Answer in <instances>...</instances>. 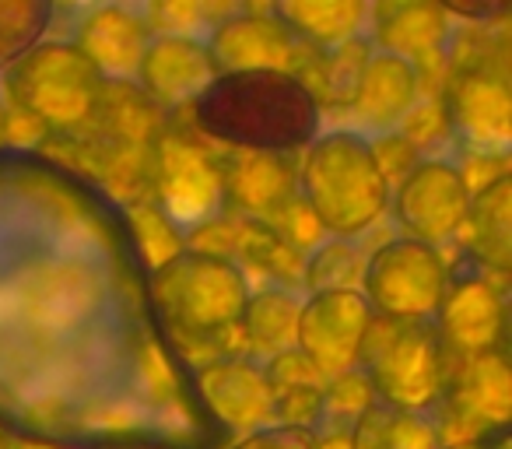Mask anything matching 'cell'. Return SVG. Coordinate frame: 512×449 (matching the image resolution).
<instances>
[{
  "label": "cell",
  "instance_id": "obj_8",
  "mask_svg": "<svg viewBox=\"0 0 512 449\" xmlns=\"http://www.w3.org/2000/svg\"><path fill=\"white\" fill-rule=\"evenodd\" d=\"M449 281V267L435 246L397 236L365 257L362 299L376 316L432 320Z\"/></svg>",
  "mask_w": 512,
  "mask_h": 449
},
{
  "label": "cell",
  "instance_id": "obj_27",
  "mask_svg": "<svg viewBox=\"0 0 512 449\" xmlns=\"http://www.w3.org/2000/svg\"><path fill=\"white\" fill-rule=\"evenodd\" d=\"M365 257L355 250V239H330L302 267V278L313 292H341L362 285Z\"/></svg>",
  "mask_w": 512,
  "mask_h": 449
},
{
  "label": "cell",
  "instance_id": "obj_4",
  "mask_svg": "<svg viewBox=\"0 0 512 449\" xmlns=\"http://www.w3.org/2000/svg\"><path fill=\"white\" fill-rule=\"evenodd\" d=\"M249 278L232 257L183 246L151 267V299L179 344L211 341L239 327L249 302Z\"/></svg>",
  "mask_w": 512,
  "mask_h": 449
},
{
  "label": "cell",
  "instance_id": "obj_21",
  "mask_svg": "<svg viewBox=\"0 0 512 449\" xmlns=\"http://www.w3.org/2000/svg\"><path fill=\"white\" fill-rule=\"evenodd\" d=\"M467 243L470 260L484 271L505 274L512 264V179L509 172H498L491 183L470 193L467 207Z\"/></svg>",
  "mask_w": 512,
  "mask_h": 449
},
{
  "label": "cell",
  "instance_id": "obj_30",
  "mask_svg": "<svg viewBox=\"0 0 512 449\" xmlns=\"http://www.w3.org/2000/svg\"><path fill=\"white\" fill-rule=\"evenodd\" d=\"M0 449H18V446H15V442L8 439V435H0Z\"/></svg>",
  "mask_w": 512,
  "mask_h": 449
},
{
  "label": "cell",
  "instance_id": "obj_24",
  "mask_svg": "<svg viewBox=\"0 0 512 449\" xmlns=\"http://www.w3.org/2000/svg\"><path fill=\"white\" fill-rule=\"evenodd\" d=\"M302 299L288 288H264L260 295H249L246 313L239 327L246 330L249 348L267 358H278L295 348V320H299Z\"/></svg>",
  "mask_w": 512,
  "mask_h": 449
},
{
  "label": "cell",
  "instance_id": "obj_2",
  "mask_svg": "<svg viewBox=\"0 0 512 449\" xmlns=\"http://www.w3.org/2000/svg\"><path fill=\"white\" fill-rule=\"evenodd\" d=\"M190 113L207 141L256 155H295L323 134V109L285 71L218 74L190 102Z\"/></svg>",
  "mask_w": 512,
  "mask_h": 449
},
{
  "label": "cell",
  "instance_id": "obj_9",
  "mask_svg": "<svg viewBox=\"0 0 512 449\" xmlns=\"http://www.w3.org/2000/svg\"><path fill=\"white\" fill-rule=\"evenodd\" d=\"M155 179L158 197H162V214L172 229L200 232L225 211V179L221 165L207 155L204 148L190 144L179 134H165L155 144Z\"/></svg>",
  "mask_w": 512,
  "mask_h": 449
},
{
  "label": "cell",
  "instance_id": "obj_12",
  "mask_svg": "<svg viewBox=\"0 0 512 449\" xmlns=\"http://www.w3.org/2000/svg\"><path fill=\"white\" fill-rule=\"evenodd\" d=\"M446 127L463 151L477 158H505L512 148V95L505 78L474 67L446 88Z\"/></svg>",
  "mask_w": 512,
  "mask_h": 449
},
{
  "label": "cell",
  "instance_id": "obj_19",
  "mask_svg": "<svg viewBox=\"0 0 512 449\" xmlns=\"http://www.w3.org/2000/svg\"><path fill=\"white\" fill-rule=\"evenodd\" d=\"M372 50L397 57L418 67L432 60L449 43V15L432 0H411V4H379L372 8Z\"/></svg>",
  "mask_w": 512,
  "mask_h": 449
},
{
  "label": "cell",
  "instance_id": "obj_22",
  "mask_svg": "<svg viewBox=\"0 0 512 449\" xmlns=\"http://www.w3.org/2000/svg\"><path fill=\"white\" fill-rule=\"evenodd\" d=\"M306 50H337L362 36L369 8L358 0H281L267 8Z\"/></svg>",
  "mask_w": 512,
  "mask_h": 449
},
{
  "label": "cell",
  "instance_id": "obj_16",
  "mask_svg": "<svg viewBox=\"0 0 512 449\" xmlns=\"http://www.w3.org/2000/svg\"><path fill=\"white\" fill-rule=\"evenodd\" d=\"M218 78L204 39L197 36H155L137 67V85L148 102L158 106H183L193 102Z\"/></svg>",
  "mask_w": 512,
  "mask_h": 449
},
{
  "label": "cell",
  "instance_id": "obj_25",
  "mask_svg": "<svg viewBox=\"0 0 512 449\" xmlns=\"http://www.w3.org/2000/svg\"><path fill=\"white\" fill-rule=\"evenodd\" d=\"M369 57H372V43L365 36H358V39H351V43L337 46V50H327L323 57H309L295 78L316 74V81H309L306 88L320 109L323 106L348 109L351 99H355V85H358V78H362V67Z\"/></svg>",
  "mask_w": 512,
  "mask_h": 449
},
{
  "label": "cell",
  "instance_id": "obj_23",
  "mask_svg": "<svg viewBox=\"0 0 512 449\" xmlns=\"http://www.w3.org/2000/svg\"><path fill=\"white\" fill-rule=\"evenodd\" d=\"M348 449H446L428 411H404L372 400L348 428Z\"/></svg>",
  "mask_w": 512,
  "mask_h": 449
},
{
  "label": "cell",
  "instance_id": "obj_20",
  "mask_svg": "<svg viewBox=\"0 0 512 449\" xmlns=\"http://www.w3.org/2000/svg\"><path fill=\"white\" fill-rule=\"evenodd\" d=\"M225 179V200H235L242 211L260 214L274 225L281 214L299 207L295 200V172L288 155H256V151H235L232 162L221 169Z\"/></svg>",
  "mask_w": 512,
  "mask_h": 449
},
{
  "label": "cell",
  "instance_id": "obj_18",
  "mask_svg": "<svg viewBox=\"0 0 512 449\" xmlns=\"http://www.w3.org/2000/svg\"><path fill=\"white\" fill-rule=\"evenodd\" d=\"M414 106H418V67L372 50L355 85V99L348 106L362 123L358 134H365L369 141L393 137L411 120Z\"/></svg>",
  "mask_w": 512,
  "mask_h": 449
},
{
  "label": "cell",
  "instance_id": "obj_26",
  "mask_svg": "<svg viewBox=\"0 0 512 449\" xmlns=\"http://www.w3.org/2000/svg\"><path fill=\"white\" fill-rule=\"evenodd\" d=\"M53 15L57 8L50 0H0V74L43 43Z\"/></svg>",
  "mask_w": 512,
  "mask_h": 449
},
{
  "label": "cell",
  "instance_id": "obj_5",
  "mask_svg": "<svg viewBox=\"0 0 512 449\" xmlns=\"http://www.w3.org/2000/svg\"><path fill=\"white\" fill-rule=\"evenodd\" d=\"M449 358L453 355L432 320H397L372 313L355 372L369 383L379 404L428 411L446 390Z\"/></svg>",
  "mask_w": 512,
  "mask_h": 449
},
{
  "label": "cell",
  "instance_id": "obj_11",
  "mask_svg": "<svg viewBox=\"0 0 512 449\" xmlns=\"http://www.w3.org/2000/svg\"><path fill=\"white\" fill-rule=\"evenodd\" d=\"M369 320H372V309L358 288L313 292L299 306L295 351L323 379H341L348 372H355L358 348H362Z\"/></svg>",
  "mask_w": 512,
  "mask_h": 449
},
{
  "label": "cell",
  "instance_id": "obj_3",
  "mask_svg": "<svg viewBox=\"0 0 512 449\" xmlns=\"http://www.w3.org/2000/svg\"><path fill=\"white\" fill-rule=\"evenodd\" d=\"M299 204L330 239H358L390 207V176L376 141L351 127L323 130L299 165Z\"/></svg>",
  "mask_w": 512,
  "mask_h": 449
},
{
  "label": "cell",
  "instance_id": "obj_13",
  "mask_svg": "<svg viewBox=\"0 0 512 449\" xmlns=\"http://www.w3.org/2000/svg\"><path fill=\"white\" fill-rule=\"evenodd\" d=\"M442 344L449 355H481L498 351L505 330V309L498 288L488 281V271L474 260H463V267L449 271L446 292L432 316Z\"/></svg>",
  "mask_w": 512,
  "mask_h": 449
},
{
  "label": "cell",
  "instance_id": "obj_15",
  "mask_svg": "<svg viewBox=\"0 0 512 449\" xmlns=\"http://www.w3.org/2000/svg\"><path fill=\"white\" fill-rule=\"evenodd\" d=\"M197 386L211 414L235 432H256L274 421V390L267 372L246 358H221V362L197 365Z\"/></svg>",
  "mask_w": 512,
  "mask_h": 449
},
{
  "label": "cell",
  "instance_id": "obj_29",
  "mask_svg": "<svg viewBox=\"0 0 512 449\" xmlns=\"http://www.w3.org/2000/svg\"><path fill=\"white\" fill-rule=\"evenodd\" d=\"M446 15L456 18H474V22H491V18H505L512 11L509 0H484V4H460V0H449V4H439Z\"/></svg>",
  "mask_w": 512,
  "mask_h": 449
},
{
  "label": "cell",
  "instance_id": "obj_10",
  "mask_svg": "<svg viewBox=\"0 0 512 449\" xmlns=\"http://www.w3.org/2000/svg\"><path fill=\"white\" fill-rule=\"evenodd\" d=\"M470 183L446 158H421L407 169L397 193H390V207L407 239H418L439 250L463 232L470 207Z\"/></svg>",
  "mask_w": 512,
  "mask_h": 449
},
{
  "label": "cell",
  "instance_id": "obj_14",
  "mask_svg": "<svg viewBox=\"0 0 512 449\" xmlns=\"http://www.w3.org/2000/svg\"><path fill=\"white\" fill-rule=\"evenodd\" d=\"M207 53H211L218 74H239V71H285L299 74L309 57L306 46L271 15H256V11H242V15H228L214 22L207 32Z\"/></svg>",
  "mask_w": 512,
  "mask_h": 449
},
{
  "label": "cell",
  "instance_id": "obj_28",
  "mask_svg": "<svg viewBox=\"0 0 512 449\" xmlns=\"http://www.w3.org/2000/svg\"><path fill=\"white\" fill-rule=\"evenodd\" d=\"M225 449H320V435L295 425H267L239 435Z\"/></svg>",
  "mask_w": 512,
  "mask_h": 449
},
{
  "label": "cell",
  "instance_id": "obj_1",
  "mask_svg": "<svg viewBox=\"0 0 512 449\" xmlns=\"http://www.w3.org/2000/svg\"><path fill=\"white\" fill-rule=\"evenodd\" d=\"M0 435L39 449L232 442L158 316L127 204L11 144H0Z\"/></svg>",
  "mask_w": 512,
  "mask_h": 449
},
{
  "label": "cell",
  "instance_id": "obj_7",
  "mask_svg": "<svg viewBox=\"0 0 512 449\" xmlns=\"http://www.w3.org/2000/svg\"><path fill=\"white\" fill-rule=\"evenodd\" d=\"M442 421H435L446 446L498 449L512 418V376L505 351H481L449 369L439 397Z\"/></svg>",
  "mask_w": 512,
  "mask_h": 449
},
{
  "label": "cell",
  "instance_id": "obj_6",
  "mask_svg": "<svg viewBox=\"0 0 512 449\" xmlns=\"http://www.w3.org/2000/svg\"><path fill=\"white\" fill-rule=\"evenodd\" d=\"M4 88L15 113L29 116L43 130L74 134L102 116L109 85L74 43L43 39L11 71H4Z\"/></svg>",
  "mask_w": 512,
  "mask_h": 449
},
{
  "label": "cell",
  "instance_id": "obj_31",
  "mask_svg": "<svg viewBox=\"0 0 512 449\" xmlns=\"http://www.w3.org/2000/svg\"><path fill=\"white\" fill-rule=\"evenodd\" d=\"M446 449H484V446H446Z\"/></svg>",
  "mask_w": 512,
  "mask_h": 449
},
{
  "label": "cell",
  "instance_id": "obj_17",
  "mask_svg": "<svg viewBox=\"0 0 512 449\" xmlns=\"http://www.w3.org/2000/svg\"><path fill=\"white\" fill-rule=\"evenodd\" d=\"M151 39H155L151 36V22L141 11L120 8V4H102V8L85 11L74 46L106 81H134Z\"/></svg>",
  "mask_w": 512,
  "mask_h": 449
}]
</instances>
